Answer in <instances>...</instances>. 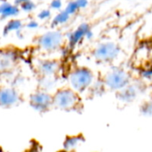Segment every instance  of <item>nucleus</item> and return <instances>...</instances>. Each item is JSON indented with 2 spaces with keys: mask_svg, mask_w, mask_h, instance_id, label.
Masks as SVG:
<instances>
[{
  "mask_svg": "<svg viewBox=\"0 0 152 152\" xmlns=\"http://www.w3.org/2000/svg\"><path fill=\"white\" fill-rule=\"evenodd\" d=\"M32 67L36 79L39 82L38 87L48 91L47 87L59 78L62 63L56 57L38 58L33 63Z\"/></svg>",
  "mask_w": 152,
  "mask_h": 152,
  "instance_id": "f257e3e1",
  "label": "nucleus"
},
{
  "mask_svg": "<svg viewBox=\"0 0 152 152\" xmlns=\"http://www.w3.org/2000/svg\"><path fill=\"white\" fill-rule=\"evenodd\" d=\"M80 94L70 86L57 88L52 93L53 108L66 112L81 111L83 107V102Z\"/></svg>",
  "mask_w": 152,
  "mask_h": 152,
  "instance_id": "f03ea898",
  "label": "nucleus"
},
{
  "mask_svg": "<svg viewBox=\"0 0 152 152\" xmlns=\"http://www.w3.org/2000/svg\"><path fill=\"white\" fill-rule=\"evenodd\" d=\"M33 48L41 54L60 52L65 48L66 37L60 31H51L37 36L33 40Z\"/></svg>",
  "mask_w": 152,
  "mask_h": 152,
  "instance_id": "7ed1b4c3",
  "label": "nucleus"
},
{
  "mask_svg": "<svg viewBox=\"0 0 152 152\" xmlns=\"http://www.w3.org/2000/svg\"><path fill=\"white\" fill-rule=\"evenodd\" d=\"M94 78V72L90 67L77 64L71 67L67 75L69 86L79 93L87 91L92 85Z\"/></svg>",
  "mask_w": 152,
  "mask_h": 152,
  "instance_id": "20e7f679",
  "label": "nucleus"
},
{
  "mask_svg": "<svg viewBox=\"0 0 152 152\" xmlns=\"http://www.w3.org/2000/svg\"><path fill=\"white\" fill-rule=\"evenodd\" d=\"M120 53V48L114 42L99 43L90 50L91 57L99 64L110 63L115 60Z\"/></svg>",
  "mask_w": 152,
  "mask_h": 152,
  "instance_id": "39448f33",
  "label": "nucleus"
},
{
  "mask_svg": "<svg viewBox=\"0 0 152 152\" xmlns=\"http://www.w3.org/2000/svg\"><path fill=\"white\" fill-rule=\"evenodd\" d=\"M20 64V56L15 48L5 47L0 48V75L14 72Z\"/></svg>",
  "mask_w": 152,
  "mask_h": 152,
  "instance_id": "423d86ee",
  "label": "nucleus"
},
{
  "mask_svg": "<svg viewBox=\"0 0 152 152\" xmlns=\"http://www.w3.org/2000/svg\"><path fill=\"white\" fill-rule=\"evenodd\" d=\"M30 106L39 113H46L53 108L52 93L38 87L29 97Z\"/></svg>",
  "mask_w": 152,
  "mask_h": 152,
  "instance_id": "0eeeda50",
  "label": "nucleus"
},
{
  "mask_svg": "<svg viewBox=\"0 0 152 152\" xmlns=\"http://www.w3.org/2000/svg\"><path fill=\"white\" fill-rule=\"evenodd\" d=\"M100 82L102 86L109 90L119 91L125 88L128 84V75L124 70L116 68L104 74Z\"/></svg>",
  "mask_w": 152,
  "mask_h": 152,
  "instance_id": "6e6552de",
  "label": "nucleus"
},
{
  "mask_svg": "<svg viewBox=\"0 0 152 152\" xmlns=\"http://www.w3.org/2000/svg\"><path fill=\"white\" fill-rule=\"evenodd\" d=\"M22 102V95L17 89L12 86L0 84V107L11 108Z\"/></svg>",
  "mask_w": 152,
  "mask_h": 152,
  "instance_id": "1a4fd4ad",
  "label": "nucleus"
},
{
  "mask_svg": "<svg viewBox=\"0 0 152 152\" xmlns=\"http://www.w3.org/2000/svg\"><path fill=\"white\" fill-rule=\"evenodd\" d=\"M83 141L84 139L81 135L67 137L64 142V149L65 152H72L75 149H77L78 147H80L82 143H83Z\"/></svg>",
  "mask_w": 152,
  "mask_h": 152,
  "instance_id": "9d476101",
  "label": "nucleus"
},
{
  "mask_svg": "<svg viewBox=\"0 0 152 152\" xmlns=\"http://www.w3.org/2000/svg\"><path fill=\"white\" fill-rule=\"evenodd\" d=\"M136 96V92L133 89H125L119 92V99L124 101H130L134 99Z\"/></svg>",
  "mask_w": 152,
  "mask_h": 152,
  "instance_id": "9b49d317",
  "label": "nucleus"
},
{
  "mask_svg": "<svg viewBox=\"0 0 152 152\" xmlns=\"http://www.w3.org/2000/svg\"><path fill=\"white\" fill-rule=\"evenodd\" d=\"M142 73H143V75H144V77H146V78H150V77H152V70H146V71H144Z\"/></svg>",
  "mask_w": 152,
  "mask_h": 152,
  "instance_id": "f8f14e48",
  "label": "nucleus"
},
{
  "mask_svg": "<svg viewBox=\"0 0 152 152\" xmlns=\"http://www.w3.org/2000/svg\"><path fill=\"white\" fill-rule=\"evenodd\" d=\"M0 152H4V151H3V149H2L1 148H0Z\"/></svg>",
  "mask_w": 152,
  "mask_h": 152,
  "instance_id": "ddd939ff",
  "label": "nucleus"
},
{
  "mask_svg": "<svg viewBox=\"0 0 152 152\" xmlns=\"http://www.w3.org/2000/svg\"><path fill=\"white\" fill-rule=\"evenodd\" d=\"M64 152H65V151H64Z\"/></svg>",
  "mask_w": 152,
  "mask_h": 152,
  "instance_id": "4468645a",
  "label": "nucleus"
}]
</instances>
